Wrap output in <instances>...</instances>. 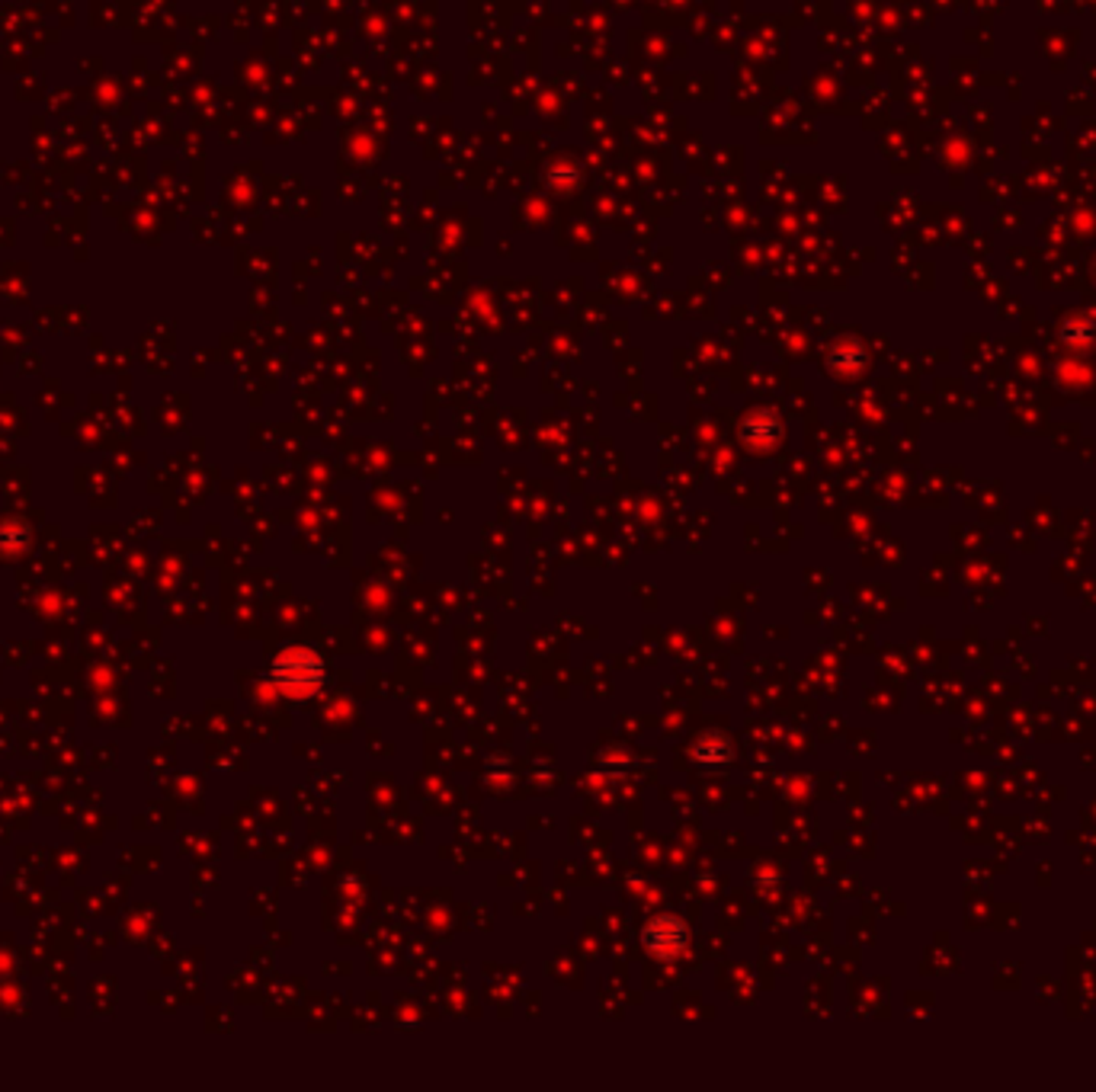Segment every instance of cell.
<instances>
[{
	"label": "cell",
	"mask_w": 1096,
	"mask_h": 1092,
	"mask_svg": "<svg viewBox=\"0 0 1096 1092\" xmlns=\"http://www.w3.org/2000/svg\"><path fill=\"white\" fill-rule=\"evenodd\" d=\"M273 683L292 696V699H305L311 692L321 689L324 683V667L318 661V654L305 651V648H295V651H286L276 657L273 664Z\"/></svg>",
	"instance_id": "1"
},
{
	"label": "cell",
	"mask_w": 1096,
	"mask_h": 1092,
	"mask_svg": "<svg viewBox=\"0 0 1096 1092\" xmlns=\"http://www.w3.org/2000/svg\"><path fill=\"white\" fill-rule=\"evenodd\" d=\"M645 945L658 958H674L687 945V926L674 916H661L645 929Z\"/></svg>",
	"instance_id": "2"
},
{
	"label": "cell",
	"mask_w": 1096,
	"mask_h": 1092,
	"mask_svg": "<svg viewBox=\"0 0 1096 1092\" xmlns=\"http://www.w3.org/2000/svg\"><path fill=\"white\" fill-rule=\"evenodd\" d=\"M548 183L559 186V190H571L581 183V170L568 161H555L552 167H548Z\"/></svg>",
	"instance_id": "3"
}]
</instances>
